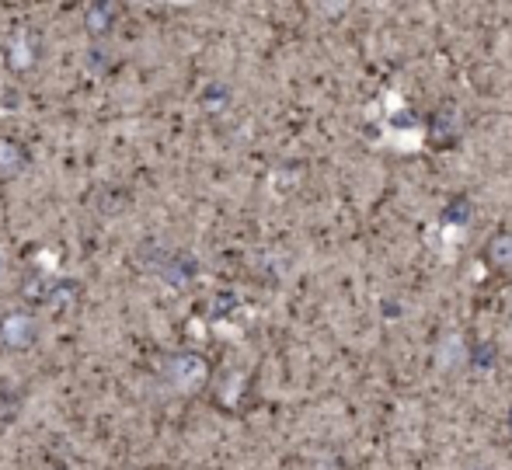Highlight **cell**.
Segmentation results:
<instances>
[{
    "instance_id": "1",
    "label": "cell",
    "mask_w": 512,
    "mask_h": 470,
    "mask_svg": "<svg viewBox=\"0 0 512 470\" xmlns=\"http://www.w3.org/2000/svg\"><path fill=\"white\" fill-rule=\"evenodd\" d=\"M161 376L171 390H178V394H196L199 387H206L209 366L203 356H196V352H175V356H168L161 363Z\"/></svg>"
},
{
    "instance_id": "3",
    "label": "cell",
    "mask_w": 512,
    "mask_h": 470,
    "mask_svg": "<svg viewBox=\"0 0 512 470\" xmlns=\"http://www.w3.org/2000/svg\"><path fill=\"white\" fill-rule=\"evenodd\" d=\"M0 342H4L11 352L28 349V345L35 342V321H32V314H25V310H11V314H7L4 321H0Z\"/></svg>"
},
{
    "instance_id": "2",
    "label": "cell",
    "mask_w": 512,
    "mask_h": 470,
    "mask_svg": "<svg viewBox=\"0 0 512 470\" xmlns=\"http://www.w3.org/2000/svg\"><path fill=\"white\" fill-rule=\"evenodd\" d=\"M25 300L39 303V307H49V310H67L70 303L77 300L81 286L74 279H63V276H32L25 282Z\"/></svg>"
},
{
    "instance_id": "9",
    "label": "cell",
    "mask_w": 512,
    "mask_h": 470,
    "mask_svg": "<svg viewBox=\"0 0 512 470\" xmlns=\"http://www.w3.org/2000/svg\"><path fill=\"white\" fill-rule=\"evenodd\" d=\"M203 108L206 112H223L227 108V88L223 84H209L203 91Z\"/></svg>"
},
{
    "instance_id": "7",
    "label": "cell",
    "mask_w": 512,
    "mask_h": 470,
    "mask_svg": "<svg viewBox=\"0 0 512 470\" xmlns=\"http://www.w3.org/2000/svg\"><path fill=\"white\" fill-rule=\"evenodd\" d=\"M485 258L492 269L499 272H512V234H495L485 248Z\"/></svg>"
},
{
    "instance_id": "6",
    "label": "cell",
    "mask_w": 512,
    "mask_h": 470,
    "mask_svg": "<svg viewBox=\"0 0 512 470\" xmlns=\"http://www.w3.org/2000/svg\"><path fill=\"white\" fill-rule=\"evenodd\" d=\"M25 171V150L11 140H0V182H11Z\"/></svg>"
},
{
    "instance_id": "4",
    "label": "cell",
    "mask_w": 512,
    "mask_h": 470,
    "mask_svg": "<svg viewBox=\"0 0 512 470\" xmlns=\"http://www.w3.org/2000/svg\"><path fill=\"white\" fill-rule=\"evenodd\" d=\"M192 272H196V262L189 255H168L161 265H157V279L171 282V286H185L192 282Z\"/></svg>"
},
{
    "instance_id": "8",
    "label": "cell",
    "mask_w": 512,
    "mask_h": 470,
    "mask_svg": "<svg viewBox=\"0 0 512 470\" xmlns=\"http://www.w3.org/2000/svg\"><path fill=\"white\" fill-rule=\"evenodd\" d=\"M112 14H115L112 4H91L88 11H84V25H88V32L95 35V39H102V35L108 32V25H112Z\"/></svg>"
},
{
    "instance_id": "5",
    "label": "cell",
    "mask_w": 512,
    "mask_h": 470,
    "mask_svg": "<svg viewBox=\"0 0 512 470\" xmlns=\"http://www.w3.org/2000/svg\"><path fill=\"white\" fill-rule=\"evenodd\" d=\"M35 63V49H32V35L18 32L7 42V67L11 70H28Z\"/></svg>"
}]
</instances>
